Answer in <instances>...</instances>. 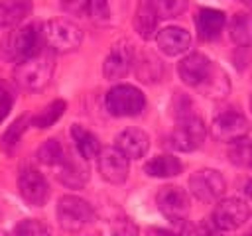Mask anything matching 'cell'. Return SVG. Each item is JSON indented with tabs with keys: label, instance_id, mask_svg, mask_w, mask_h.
Here are the masks:
<instances>
[{
	"label": "cell",
	"instance_id": "6da1fadb",
	"mask_svg": "<svg viewBox=\"0 0 252 236\" xmlns=\"http://www.w3.org/2000/svg\"><path fill=\"white\" fill-rule=\"evenodd\" d=\"M43 43V31L35 24L20 26L8 33V37L2 41L0 55L8 63H22L41 51Z\"/></svg>",
	"mask_w": 252,
	"mask_h": 236
},
{
	"label": "cell",
	"instance_id": "7a4b0ae2",
	"mask_svg": "<svg viewBox=\"0 0 252 236\" xmlns=\"http://www.w3.org/2000/svg\"><path fill=\"white\" fill-rule=\"evenodd\" d=\"M55 69V59L47 51H39L37 55L22 61L14 69V81L24 90H41L49 85Z\"/></svg>",
	"mask_w": 252,
	"mask_h": 236
},
{
	"label": "cell",
	"instance_id": "3957f363",
	"mask_svg": "<svg viewBox=\"0 0 252 236\" xmlns=\"http://www.w3.org/2000/svg\"><path fill=\"white\" fill-rule=\"evenodd\" d=\"M43 31V41L49 45L51 51L55 53H69L79 49L81 41H83V31L81 28L67 20V18H53L47 20L41 28Z\"/></svg>",
	"mask_w": 252,
	"mask_h": 236
},
{
	"label": "cell",
	"instance_id": "277c9868",
	"mask_svg": "<svg viewBox=\"0 0 252 236\" xmlns=\"http://www.w3.org/2000/svg\"><path fill=\"white\" fill-rule=\"evenodd\" d=\"M205 138H207L205 122L195 112H191L177 118V124L169 134V146L177 151H195L203 146Z\"/></svg>",
	"mask_w": 252,
	"mask_h": 236
},
{
	"label": "cell",
	"instance_id": "5b68a950",
	"mask_svg": "<svg viewBox=\"0 0 252 236\" xmlns=\"http://www.w3.org/2000/svg\"><path fill=\"white\" fill-rule=\"evenodd\" d=\"M55 212H57L59 226L65 232H79L89 222H93V218H94L93 206L77 195H63L57 201V210Z\"/></svg>",
	"mask_w": 252,
	"mask_h": 236
},
{
	"label": "cell",
	"instance_id": "8992f818",
	"mask_svg": "<svg viewBox=\"0 0 252 236\" xmlns=\"http://www.w3.org/2000/svg\"><path fill=\"white\" fill-rule=\"evenodd\" d=\"M104 104L112 116H138L146 106V96L134 85H116L106 92Z\"/></svg>",
	"mask_w": 252,
	"mask_h": 236
},
{
	"label": "cell",
	"instance_id": "52a82bcc",
	"mask_svg": "<svg viewBox=\"0 0 252 236\" xmlns=\"http://www.w3.org/2000/svg\"><path fill=\"white\" fill-rule=\"evenodd\" d=\"M248 218H250V206L244 201L234 199V197L219 201L213 208V214H211L213 224L224 232L240 228Z\"/></svg>",
	"mask_w": 252,
	"mask_h": 236
},
{
	"label": "cell",
	"instance_id": "ba28073f",
	"mask_svg": "<svg viewBox=\"0 0 252 236\" xmlns=\"http://www.w3.org/2000/svg\"><path fill=\"white\" fill-rule=\"evenodd\" d=\"M226 183L217 169H199L189 177V191L201 203H213L224 195Z\"/></svg>",
	"mask_w": 252,
	"mask_h": 236
},
{
	"label": "cell",
	"instance_id": "9c48e42d",
	"mask_svg": "<svg viewBox=\"0 0 252 236\" xmlns=\"http://www.w3.org/2000/svg\"><path fill=\"white\" fill-rule=\"evenodd\" d=\"M156 203L159 212L171 222H183L189 214V195L177 185H165L158 191Z\"/></svg>",
	"mask_w": 252,
	"mask_h": 236
},
{
	"label": "cell",
	"instance_id": "30bf717a",
	"mask_svg": "<svg viewBox=\"0 0 252 236\" xmlns=\"http://www.w3.org/2000/svg\"><path fill=\"white\" fill-rule=\"evenodd\" d=\"M18 191L30 206H43L49 199V183L35 167H24L20 171Z\"/></svg>",
	"mask_w": 252,
	"mask_h": 236
},
{
	"label": "cell",
	"instance_id": "8fae6325",
	"mask_svg": "<svg viewBox=\"0 0 252 236\" xmlns=\"http://www.w3.org/2000/svg\"><path fill=\"white\" fill-rule=\"evenodd\" d=\"M96 157H98V173L104 181H108L112 185H120L126 181L128 169H130V163H128L130 159L116 146L100 148Z\"/></svg>",
	"mask_w": 252,
	"mask_h": 236
},
{
	"label": "cell",
	"instance_id": "7c38bea8",
	"mask_svg": "<svg viewBox=\"0 0 252 236\" xmlns=\"http://www.w3.org/2000/svg\"><path fill=\"white\" fill-rule=\"evenodd\" d=\"M134 47L128 39H120L112 45L110 53L106 55L104 63H102V75L108 81H116V79H124L132 65H134Z\"/></svg>",
	"mask_w": 252,
	"mask_h": 236
},
{
	"label": "cell",
	"instance_id": "4fadbf2b",
	"mask_svg": "<svg viewBox=\"0 0 252 236\" xmlns=\"http://www.w3.org/2000/svg\"><path fill=\"white\" fill-rule=\"evenodd\" d=\"M248 130H250V124L244 118V114L234 112V110L220 112L211 122L213 138L219 140V142H226V144H230V142H234L238 138H244L248 134Z\"/></svg>",
	"mask_w": 252,
	"mask_h": 236
},
{
	"label": "cell",
	"instance_id": "5bb4252c",
	"mask_svg": "<svg viewBox=\"0 0 252 236\" xmlns=\"http://www.w3.org/2000/svg\"><path fill=\"white\" fill-rule=\"evenodd\" d=\"M211 69H213L211 59L207 55L199 53V51L189 53L177 65V73H179L181 81L185 85H189V87H199L207 79V75L211 73Z\"/></svg>",
	"mask_w": 252,
	"mask_h": 236
},
{
	"label": "cell",
	"instance_id": "9a60e30c",
	"mask_svg": "<svg viewBox=\"0 0 252 236\" xmlns=\"http://www.w3.org/2000/svg\"><path fill=\"white\" fill-rule=\"evenodd\" d=\"M156 41H158V47L161 49V53H165L169 57H177V55H181L189 49L191 35L183 28L167 26V28H163L156 33Z\"/></svg>",
	"mask_w": 252,
	"mask_h": 236
},
{
	"label": "cell",
	"instance_id": "2e32d148",
	"mask_svg": "<svg viewBox=\"0 0 252 236\" xmlns=\"http://www.w3.org/2000/svg\"><path fill=\"white\" fill-rule=\"evenodd\" d=\"M114 146L128 157V159H140L146 155L150 148V138L140 128H126L114 138Z\"/></svg>",
	"mask_w": 252,
	"mask_h": 236
},
{
	"label": "cell",
	"instance_id": "e0dca14e",
	"mask_svg": "<svg viewBox=\"0 0 252 236\" xmlns=\"http://www.w3.org/2000/svg\"><path fill=\"white\" fill-rule=\"evenodd\" d=\"M224 22H226L224 14L217 8H201L195 16V28L203 41L217 39L224 28Z\"/></svg>",
	"mask_w": 252,
	"mask_h": 236
},
{
	"label": "cell",
	"instance_id": "ac0fdd59",
	"mask_svg": "<svg viewBox=\"0 0 252 236\" xmlns=\"http://www.w3.org/2000/svg\"><path fill=\"white\" fill-rule=\"evenodd\" d=\"M32 14V0H0V28H18Z\"/></svg>",
	"mask_w": 252,
	"mask_h": 236
},
{
	"label": "cell",
	"instance_id": "d6986e66",
	"mask_svg": "<svg viewBox=\"0 0 252 236\" xmlns=\"http://www.w3.org/2000/svg\"><path fill=\"white\" fill-rule=\"evenodd\" d=\"M57 177H59V181L63 185H67L71 189H81L87 183V179H89V171H87V167L81 161L73 159L67 153L65 159L57 165Z\"/></svg>",
	"mask_w": 252,
	"mask_h": 236
},
{
	"label": "cell",
	"instance_id": "ffe728a7",
	"mask_svg": "<svg viewBox=\"0 0 252 236\" xmlns=\"http://www.w3.org/2000/svg\"><path fill=\"white\" fill-rule=\"evenodd\" d=\"M71 140H73V144H75V149H77L79 157L85 159V161L96 157L98 151H100V142H98V138H96L91 130L83 128L81 124H73V126H71Z\"/></svg>",
	"mask_w": 252,
	"mask_h": 236
},
{
	"label": "cell",
	"instance_id": "44dd1931",
	"mask_svg": "<svg viewBox=\"0 0 252 236\" xmlns=\"http://www.w3.org/2000/svg\"><path fill=\"white\" fill-rule=\"evenodd\" d=\"M158 12L152 4V0H142L138 4L136 16H134V28L138 31V35L142 39H152L156 35V28H158Z\"/></svg>",
	"mask_w": 252,
	"mask_h": 236
},
{
	"label": "cell",
	"instance_id": "7402d4cb",
	"mask_svg": "<svg viewBox=\"0 0 252 236\" xmlns=\"http://www.w3.org/2000/svg\"><path fill=\"white\" fill-rule=\"evenodd\" d=\"M181 169H183L181 161H179L177 157H173V155H167V153L156 155V157H152V159L144 165V171H146L150 177H159V179L175 177V175L181 173Z\"/></svg>",
	"mask_w": 252,
	"mask_h": 236
},
{
	"label": "cell",
	"instance_id": "603a6c76",
	"mask_svg": "<svg viewBox=\"0 0 252 236\" xmlns=\"http://www.w3.org/2000/svg\"><path fill=\"white\" fill-rule=\"evenodd\" d=\"M228 31H230V39L238 47L252 45V14H248V12L234 14L228 24Z\"/></svg>",
	"mask_w": 252,
	"mask_h": 236
},
{
	"label": "cell",
	"instance_id": "cb8c5ba5",
	"mask_svg": "<svg viewBox=\"0 0 252 236\" xmlns=\"http://www.w3.org/2000/svg\"><path fill=\"white\" fill-rule=\"evenodd\" d=\"M65 110H67V102H65L63 98L51 100L45 108H41L35 116L30 118V124H32L33 128H37V130H45V128L53 126V124L65 114Z\"/></svg>",
	"mask_w": 252,
	"mask_h": 236
},
{
	"label": "cell",
	"instance_id": "d4e9b609",
	"mask_svg": "<svg viewBox=\"0 0 252 236\" xmlns=\"http://www.w3.org/2000/svg\"><path fill=\"white\" fill-rule=\"evenodd\" d=\"M205 96H211V98H220V96H226L228 92V77L224 75V71H220L217 65H213L211 73L207 75V79L197 87Z\"/></svg>",
	"mask_w": 252,
	"mask_h": 236
},
{
	"label": "cell",
	"instance_id": "484cf974",
	"mask_svg": "<svg viewBox=\"0 0 252 236\" xmlns=\"http://www.w3.org/2000/svg\"><path fill=\"white\" fill-rule=\"evenodd\" d=\"M134 67H136V75L144 83L159 81V77L163 75V67L159 59L152 53H142L140 57H134Z\"/></svg>",
	"mask_w": 252,
	"mask_h": 236
},
{
	"label": "cell",
	"instance_id": "4316f807",
	"mask_svg": "<svg viewBox=\"0 0 252 236\" xmlns=\"http://www.w3.org/2000/svg\"><path fill=\"white\" fill-rule=\"evenodd\" d=\"M28 126H30V118H28V116H18V118L6 128V132L2 134V138H0V148H2L6 153H12V151L18 148V144H20V140H22V136H24V132H26Z\"/></svg>",
	"mask_w": 252,
	"mask_h": 236
},
{
	"label": "cell",
	"instance_id": "83f0119b",
	"mask_svg": "<svg viewBox=\"0 0 252 236\" xmlns=\"http://www.w3.org/2000/svg\"><path fill=\"white\" fill-rule=\"evenodd\" d=\"M228 159L236 167H252V142L246 136L230 142Z\"/></svg>",
	"mask_w": 252,
	"mask_h": 236
},
{
	"label": "cell",
	"instance_id": "f1b7e54d",
	"mask_svg": "<svg viewBox=\"0 0 252 236\" xmlns=\"http://www.w3.org/2000/svg\"><path fill=\"white\" fill-rule=\"evenodd\" d=\"M67 151L65 148L61 146L59 140L51 138V140H45L39 148H37V159L43 163V165H51V167H57L63 159H65Z\"/></svg>",
	"mask_w": 252,
	"mask_h": 236
},
{
	"label": "cell",
	"instance_id": "f546056e",
	"mask_svg": "<svg viewBox=\"0 0 252 236\" xmlns=\"http://www.w3.org/2000/svg\"><path fill=\"white\" fill-rule=\"evenodd\" d=\"M152 4L156 8L158 16L165 18V20L181 16L187 8V0H152Z\"/></svg>",
	"mask_w": 252,
	"mask_h": 236
},
{
	"label": "cell",
	"instance_id": "4dcf8cb0",
	"mask_svg": "<svg viewBox=\"0 0 252 236\" xmlns=\"http://www.w3.org/2000/svg\"><path fill=\"white\" fill-rule=\"evenodd\" d=\"M12 236H51V232H49V228L41 220L26 218V220L16 224Z\"/></svg>",
	"mask_w": 252,
	"mask_h": 236
},
{
	"label": "cell",
	"instance_id": "1f68e13d",
	"mask_svg": "<svg viewBox=\"0 0 252 236\" xmlns=\"http://www.w3.org/2000/svg\"><path fill=\"white\" fill-rule=\"evenodd\" d=\"M87 12L93 22L108 24L110 22V0H87Z\"/></svg>",
	"mask_w": 252,
	"mask_h": 236
},
{
	"label": "cell",
	"instance_id": "d6a6232c",
	"mask_svg": "<svg viewBox=\"0 0 252 236\" xmlns=\"http://www.w3.org/2000/svg\"><path fill=\"white\" fill-rule=\"evenodd\" d=\"M110 232L112 236H138V226L128 216H118L110 220Z\"/></svg>",
	"mask_w": 252,
	"mask_h": 236
},
{
	"label": "cell",
	"instance_id": "836d02e7",
	"mask_svg": "<svg viewBox=\"0 0 252 236\" xmlns=\"http://www.w3.org/2000/svg\"><path fill=\"white\" fill-rule=\"evenodd\" d=\"M14 104V92L6 81H0V124L6 120Z\"/></svg>",
	"mask_w": 252,
	"mask_h": 236
},
{
	"label": "cell",
	"instance_id": "e575fe53",
	"mask_svg": "<svg viewBox=\"0 0 252 236\" xmlns=\"http://www.w3.org/2000/svg\"><path fill=\"white\" fill-rule=\"evenodd\" d=\"M197 236H219V228L213 224V220H205L199 224Z\"/></svg>",
	"mask_w": 252,
	"mask_h": 236
},
{
	"label": "cell",
	"instance_id": "d590c367",
	"mask_svg": "<svg viewBox=\"0 0 252 236\" xmlns=\"http://www.w3.org/2000/svg\"><path fill=\"white\" fill-rule=\"evenodd\" d=\"M85 4H87V0H61V6H63L65 10H71V12L83 8Z\"/></svg>",
	"mask_w": 252,
	"mask_h": 236
},
{
	"label": "cell",
	"instance_id": "8d00e7d4",
	"mask_svg": "<svg viewBox=\"0 0 252 236\" xmlns=\"http://www.w3.org/2000/svg\"><path fill=\"white\" fill-rule=\"evenodd\" d=\"M146 236H177L175 232H169V230H165V228H150L148 232H146Z\"/></svg>",
	"mask_w": 252,
	"mask_h": 236
},
{
	"label": "cell",
	"instance_id": "74e56055",
	"mask_svg": "<svg viewBox=\"0 0 252 236\" xmlns=\"http://www.w3.org/2000/svg\"><path fill=\"white\" fill-rule=\"evenodd\" d=\"M244 191H246V195H248V197L252 199V179H250V181L246 183V187H244Z\"/></svg>",
	"mask_w": 252,
	"mask_h": 236
},
{
	"label": "cell",
	"instance_id": "f35d334b",
	"mask_svg": "<svg viewBox=\"0 0 252 236\" xmlns=\"http://www.w3.org/2000/svg\"><path fill=\"white\" fill-rule=\"evenodd\" d=\"M240 2H242V4H246V6L252 10V0H240Z\"/></svg>",
	"mask_w": 252,
	"mask_h": 236
},
{
	"label": "cell",
	"instance_id": "ab89813d",
	"mask_svg": "<svg viewBox=\"0 0 252 236\" xmlns=\"http://www.w3.org/2000/svg\"><path fill=\"white\" fill-rule=\"evenodd\" d=\"M0 236H10L8 232H4V230H0Z\"/></svg>",
	"mask_w": 252,
	"mask_h": 236
}]
</instances>
